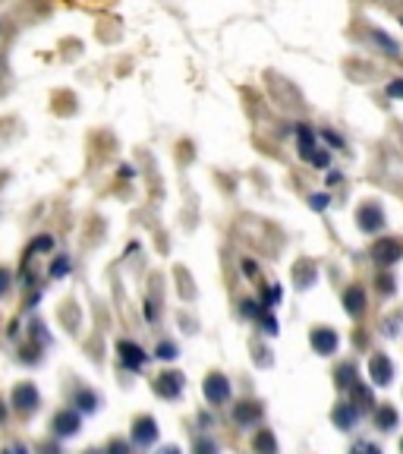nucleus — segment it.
<instances>
[{
    "mask_svg": "<svg viewBox=\"0 0 403 454\" xmlns=\"http://www.w3.org/2000/svg\"><path fill=\"white\" fill-rule=\"evenodd\" d=\"M372 256L378 265H394L397 259H403V240L400 237H381L372 246Z\"/></svg>",
    "mask_w": 403,
    "mask_h": 454,
    "instance_id": "obj_1",
    "label": "nucleus"
},
{
    "mask_svg": "<svg viewBox=\"0 0 403 454\" xmlns=\"http://www.w3.org/2000/svg\"><path fill=\"white\" fill-rule=\"evenodd\" d=\"M227 394H230V382H227L220 372H211V376L205 378V397L211 404H220V401H227Z\"/></svg>",
    "mask_w": 403,
    "mask_h": 454,
    "instance_id": "obj_2",
    "label": "nucleus"
},
{
    "mask_svg": "<svg viewBox=\"0 0 403 454\" xmlns=\"http://www.w3.org/2000/svg\"><path fill=\"white\" fill-rule=\"evenodd\" d=\"M369 372H372V382L375 385H388L390 378H394V366H390V359L384 357V353L369 359Z\"/></svg>",
    "mask_w": 403,
    "mask_h": 454,
    "instance_id": "obj_3",
    "label": "nucleus"
},
{
    "mask_svg": "<svg viewBox=\"0 0 403 454\" xmlns=\"http://www.w3.org/2000/svg\"><path fill=\"white\" fill-rule=\"evenodd\" d=\"M35 404H38L35 385H16V388H13V407L16 410L29 413V410H35Z\"/></svg>",
    "mask_w": 403,
    "mask_h": 454,
    "instance_id": "obj_4",
    "label": "nucleus"
},
{
    "mask_svg": "<svg viewBox=\"0 0 403 454\" xmlns=\"http://www.w3.org/2000/svg\"><path fill=\"white\" fill-rule=\"evenodd\" d=\"M155 391L161 397H176L183 391V376H180V372H164V376H157Z\"/></svg>",
    "mask_w": 403,
    "mask_h": 454,
    "instance_id": "obj_5",
    "label": "nucleus"
},
{
    "mask_svg": "<svg viewBox=\"0 0 403 454\" xmlns=\"http://www.w3.org/2000/svg\"><path fill=\"white\" fill-rule=\"evenodd\" d=\"M117 350H120V359H123V366H129V369H142V363H145L142 347L129 344V340H120Z\"/></svg>",
    "mask_w": 403,
    "mask_h": 454,
    "instance_id": "obj_6",
    "label": "nucleus"
},
{
    "mask_svg": "<svg viewBox=\"0 0 403 454\" xmlns=\"http://www.w3.org/2000/svg\"><path fill=\"white\" fill-rule=\"evenodd\" d=\"M312 347H315V353H334V347H337V334H334L331 328H315L312 331Z\"/></svg>",
    "mask_w": 403,
    "mask_h": 454,
    "instance_id": "obj_7",
    "label": "nucleus"
},
{
    "mask_svg": "<svg viewBox=\"0 0 403 454\" xmlns=\"http://www.w3.org/2000/svg\"><path fill=\"white\" fill-rule=\"evenodd\" d=\"M132 439L142 441V445L155 441L157 439V422L151 420V416H142V420H136V426H132Z\"/></svg>",
    "mask_w": 403,
    "mask_h": 454,
    "instance_id": "obj_8",
    "label": "nucleus"
},
{
    "mask_svg": "<svg viewBox=\"0 0 403 454\" xmlns=\"http://www.w3.org/2000/svg\"><path fill=\"white\" fill-rule=\"evenodd\" d=\"M384 224V214L378 205H362L359 208V227L362 231H378V227Z\"/></svg>",
    "mask_w": 403,
    "mask_h": 454,
    "instance_id": "obj_9",
    "label": "nucleus"
},
{
    "mask_svg": "<svg viewBox=\"0 0 403 454\" xmlns=\"http://www.w3.org/2000/svg\"><path fill=\"white\" fill-rule=\"evenodd\" d=\"M344 309L350 315H362V309H365V294H362V287H350L344 294Z\"/></svg>",
    "mask_w": 403,
    "mask_h": 454,
    "instance_id": "obj_10",
    "label": "nucleus"
},
{
    "mask_svg": "<svg viewBox=\"0 0 403 454\" xmlns=\"http://www.w3.org/2000/svg\"><path fill=\"white\" fill-rule=\"evenodd\" d=\"M76 429H79V416L76 413H57V420H54V432L57 435H73Z\"/></svg>",
    "mask_w": 403,
    "mask_h": 454,
    "instance_id": "obj_11",
    "label": "nucleus"
},
{
    "mask_svg": "<svg viewBox=\"0 0 403 454\" xmlns=\"http://www.w3.org/2000/svg\"><path fill=\"white\" fill-rule=\"evenodd\" d=\"M296 136H299V155L309 161V155H312V151L318 149V145H315L312 130H309V126H299V130H296Z\"/></svg>",
    "mask_w": 403,
    "mask_h": 454,
    "instance_id": "obj_12",
    "label": "nucleus"
},
{
    "mask_svg": "<svg viewBox=\"0 0 403 454\" xmlns=\"http://www.w3.org/2000/svg\"><path fill=\"white\" fill-rule=\"evenodd\" d=\"M255 451L258 454H277V445H274V439H271L268 429H262V432L255 435Z\"/></svg>",
    "mask_w": 403,
    "mask_h": 454,
    "instance_id": "obj_13",
    "label": "nucleus"
},
{
    "mask_svg": "<svg viewBox=\"0 0 403 454\" xmlns=\"http://www.w3.org/2000/svg\"><path fill=\"white\" fill-rule=\"evenodd\" d=\"M337 385H340V388H350V385H356V369H353L350 363H344L337 369Z\"/></svg>",
    "mask_w": 403,
    "mask_h": 454,
    "instance_id": "obj_14",
    "label": "nucleus"
},
{
    "mask_svg": "<svg viewBox=\"0 0 403 454\" xmlns=\"http://www.w3.org/2000/svg\"><path fill=\"white\" fill-rule=\"evenodd\" d=\"M375 420H378V426H381V429H390V426L397 422V413H394L390 407H378V416H375Z\"/></svg>",
    "mask_w": 403,
    "mask_h": 454,
    "instance_id": "obj_15",
    "label": "nucleus"
},
{
    "mask_svg": "<svg viewBox=\"0 0 403 454\" xmlns=\"http://www.w3.org/2000/svg\"><path fill=\"white\" fill-rule=\"evenodd\" d=\"M258 413H262V410H258L255 404H249V401L239 404V407H236V420H243V422H246V420H255Z\"/></svg>",
    "mask_w": 403,
    "mask_h": 454,
    "instance_id": "obj_16",
    "label": "nucleus"
},
{
    "mask_svg": "<svg viewBox=\"0 0 403 454\" xmlns=\"http://www.w3.org/2000/svg\"><path fill=\"white\" fill-rule=\"evenodd\" d=\"M334 420H337L340 426H350V420H356V410H353V404H350V407H340L337 413H334Z\"/></svg>",
    "mask_w": 403,
    "mask_h": 454,
    "instance_id": "obj_17",
    "label": "nucleus"
},
{
    "mask_svg": "<svg viewBox=\"0 0 403 454\" xmlns=\"http://www.w3.org/2000/svg\"><path fill=\"white\" fill-rule=\"evenodd\" d=\"M350 454H381V448H375L372 441H356V445L350 448Z\"/></svg>",
    "mask_w": 403,
    "mask_h": 454,
    "instance_id": "obj_18",
    "label": "nucleus"
},
{
    "mask_svg": "<svg viewBox=\"0 0 403 454\" xmlns=\"http://www.w3.org/2000/svg\"><path fill=\"white\" fill-rule=\"evenodd\" d=\"M258 319H262V328H264V331H268V334H277V322L271 319L268 312H258Z\"/></svg>",
    "mask_w": 403,
    "mask_h": 454,
    "instance_id": "obj_19",
    "label": "nucleus"
},
{
    "mask_svg": "<svg viewBox=\"0 0 403 454\" xmlns=\"http://www.w3.org/2000/svg\"><path fill=\"white\" fill-rule=\"evenodd\" d=\"M277 303H281V287H271L268 294H264V306H277Z\"/></svg>",
    "mask_w": 403,
    "mask_h": 454,
    "instance_id": "obj_20",
    "label": "nucleus"
},
{
    "mask_svg": "<svg viewBox=\"0 0 403 454\" xmlns=\"http://www.w3.org/2000/svg\"><path fill=\"white\" fill-rule=\"evenodd\" d=\"M157 357H161V359H174L176 357V347L174 344H161V347H157Z\"/></svg>",
    "mask_w": 403,
    "mask_h": 454,
    "instance_id": "obj_21",
    "label": "nucleus"
},
{
    "mask_svg": "<svg viewBox=\"0 0 403 454\" xmlns=\"http://www.w3.org/2000/svg\"><path fill=\"white\" fill-rule=\"evenodd\" d=\"M79 407H82V410H94V394L82 391V394H79Z\"/></svg>",
    "mask_w": 403,
    "mask_h": 454,
    "instance_id": "obj_22",
    "label": "nucleus"
},
{
    "mask_svg": "<svg viewBox=\"0 0 403 454\" xmlns=\"http://www.w3.org/2000/svg\"><path fill=\"white\" fill-rule=\"evenodd\" d=\"M66 268H69V262H66V259H57V262H54V268H50V275H54V277H60V275H66Z\"/></svg>",
    "mask_w": 403,
    "mask_h": 454,
    "instance_id": "obj_23",
    "label": "nucleus"
},
{
    "mask_svg": "<svg viewBox=\"0 0 403 454\" xmlns=\"http://www.w3.org/2000/svg\"><path fill=\"white\" fill-rule=\"evenodd\" d=\"M375 41H381V44H384V48H388V54H397V44H394V41H390V38H388V35H381V32H375Z\"/></svg>",
    "mask_w": 403,
    "mask_h": 454,
    "instance_id": "obj_24",
    "label": "nucleus"
},
{
    "mask_svg": "<svg viewBox=\"0 0 403 454\" xmlns=\"http://www.w3.org/2000/svg\"><path fill=\"white\" fill-rule=\"evenodd\" d=\"M388 95H390V98H403V79L390 82V85H388Z\"/></svg>",
    "mask_w": 403,
    "mask_h": 454,
    "instance_id": "obj_25",
    "label": "nucleus"
},
{
    "mask_svg": "<svg viewBox=\"0 0 403 454\" xmlns=\"http://www.w3.org/2000/svg\"><path fill=\"white\" fill-rule=\"evenodd\" d=\"M195 454H214V445H211V441H199V445H195Z\"/></svg>",
    "mask_w": 403,
    "mask_h": 454,
    "instance_id": "obj_26",
    "label": "nucleus"
},
{
    "mask_svg": "<svg viewBox=\"0 0 403 454\" xmlns=\"http://www.w3.org/2000/svg\"><path fill=\"white\" fill-rule=\"evenodd\" d=\"M327 202H331L327 195H312V208H315V212H321V208H325Z\"/></svg>",
    "mask_w": 403,
    "mask_h": 454,
    "instance_id": "obj_27",
    "label": "nucleus"
},
{
    "mask_svg": "<svg viewBox=\"0 0 403 454\" xmlns=\"http://www.w3.org/2000/svg\"><path fill=\"white\" fill-rule=\"evenodd\" d=\"M6 287H10V275H6V271L3 268H0V294H3V290Z\"/></svg>",
    "mask_w": 403,
    "mask_h": 454,
    "instance_id": "obj_28",
    "label": "nucleus"
},
{
    "mask_svg": "<svg viewBox=\"0 0 403 454\" xmlns=\"http://www.w3.org/2000/svg\"><path fill=\"white\" fill-rule=\"evenodd\" d=\"M381 290H384V294H390V290H394V284H390L388 275H381Z\"/></svg>",
    "mask_w": 403,
    "mask_h": 454,
    "instance_id": "obj_29",
    "label": "nucleus"
},
{
    "mask_svg": "<svg viewBox=\"0 0 403 454\" xmlns=\"http://www.w3.org/2000/svg\"><path fill=\"white\" fill-rule=\"evenodd\" d=\"M111 454H126V448L120 445V441H113V445H111Z\"/></svg>",
    "mask_w": 403,
    "mask_h": 454,
    "instance_id": "obj_30",
    "label": "nucleus"
},
{
    "mask_svg": "<svg viewBox=\"0 0 403 454\" xmlns=\"http://www.w3.org/2000/svg\"><path fill=\"white\" fill-rule=\"evenodd\" d=\"M243 268L249 271V275H255V271H258V265H255V262H243Z\"/></svg>",
    "mask_w": 403,
    "mask_h": 454,
    "instance_id": "obj_31",
    "label": "nucleus"
},
{
    "mask_svg": "<svg viewBox=\"0 0 403 454\" xmlns=\"http://www.w3.org/2000/svg\"><path fill=\"white\" fill-rule=\"evenodd\" d=\"M3 454H25V448H19V445H16V448H6Z\"/></svg>",
    "mask_w": 403,
    "mask_h": 454,
    "instance_id": "obj_32",
    "label": "nucleus"
},
{
    "mask_svg": "<svg viewBox=\"0 0 403 454\" xmlns=\"http://www.w3.org/2000/svg\"><path fill=\"white\" fill-rule=\"evenodd\" d=\"M161 454H180V448H164Z\"/></svg>",
    "mask_w": 403,
    "mask_h": 454,
    "instance_id": "obj_33",
    "label": "nucleus"
},
{
    "mask_svg": "<svg viewBox=\"0 0 403 454\" xmlns=\"http://www.w3.org/2000/svg\"><path fill=\"white\" fill-rule=\"evenodd\" d=\"M0 416H3V407H0Z\"/></svg>",
    "mask_w": 403,
    "mask_h": 454,
    "instance_id": "obj_34",
    "label": "nucleus"
},
{
    "mask_svg": "<svg viewBox=\"0 0 403 454\" xmlns=\"http://www.w3.org/2000/svg\"><path fill=\"white\" fill-rule=\"evenodd\" d=\"M400 448H403V445H400Z\"/></svg>",
    "mask_w": 403,
    "mask_h": 454,
    "instance_id": "obj_35",
    "label": "nucleus"
}]
</instances>
